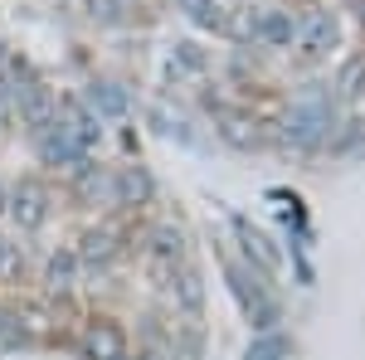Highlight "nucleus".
I'll list each match as a JSON object with an SVG mask.
<instances>
[{
  "mask_svg": "<svg viewBox=\"0 0 365 360\" xmlns=\"http://www.w3.org/2000/svg\"><path fill=\"white\" fill-rule=\"evenodd\" d=\"M10 98H15V108H20V117L29 122V132H44L49 122L58 117V103H54V93L39 83L34 73H15V88H10Z\"/></svg>",
  "mask_w": 365,
  "mask_h": 360,
  "instance_id": "obj_1",
  "label": "nucleus"
},
{
  "mask_svg": "<svg viewBox=\"0 0 365 360\" xmlns=\"http://www.w3.org/2000/svg\"><path fill=\"white\" fill-rule=\"evenodd\" d=\"M292 39H297L302 58H322L331 44H336V20H331V10H307L302 25L292 29Z\"/></svg>",
  "mask_w": 365,
  "mask_h": 360,
  "instance_id": "obj_2",
  "label": "nucleus"
},
{
  "mask_svg": "<svg viewBox=\"0 0 365 360\" xmlns=\"http://www.w3.org/2000/svg\"><path fill=\"white\" fill-rule=\"evenodd\" d=\"M34 137H39V151H44V161H54V166H78V161H83V141L73 137V132H68V127H63V122H49V127H44V132H34Z\"/></svg>",
  "mask_w": 365,
  "mask_h": 360,
  "instance_id": "obj_3",
  "label": "nucleus"
},
{
  "mask_svg": "<svg viewBox=\"0 0 365 360\" xmlns=\"http://www.w3.org/2000/svg\"><path fill=\"white\" fill-rule=\"evenodd\" d=\"M327 132V112L317 108V103H297L292 117H287V137L297 141V146H317Z\"/></svg>",
  "mask_w": 365,
  "mask_h": 360,
  "instance_id": "obj_4",
  "label": "nucleus"
},
{
  "mask_svg": "<svg viewBox=\"0 0 365 360\" xmlns=\"http://www.w3.org/2000/svg\"><path fill=\"white\" fill-rule=\"evenodd\" d=\"M88 356L93 360H127V336L117 322H93L88 326Z\"/></svg>",
  "mask_w": 365,
  "mask_h": 360,
  "instance_id": "obj_5",
  "label": "nucleus"
},
{
  "mask_svg": "<svg viewBox=\"0 0 365 360\" xmlns=\"http://www.w3.org/2000/svg\"><path fill=\"white\" fill-rule=\"evenodd\" d=\"M10 205H15V220H20V229H39V224H44V215H49V200H44V190H39L34 180H25L20 190L10 195Z\"/></svg>",
  "mask_w": 365,
  "mask_h": 360,
  "instance_id": "obj_6",
  "label": "nucleus"
},
{
  "mask_svg": "<svg viewBox=\"0 0 365 360\" xmlns=\"http://www.w3.org/2000/svg\"><path fill=\"white\" fill-rule=\"evenodd\" d=\"M292 29H297V20L282 10H258V20H253V34L263 44H292Z\"/></svg>",
  "mask_w": 365,
  "mask_h": 360,
  "instance_id": "obj_7",
  "label": "nucleus"
},
{
  "mask_svg": "<svg viewBox=\"0 0 365 360\" xmlns=\"http://www.w3.org/2000/svg\"><path fill=\"white\" fill-rule=\"evenodd\" d=\"M78 258H83L88 268H108V263L117 258V234H113V229H98V234H88L83 249H78Z\"/></svg>",
  "mask_w": 365,
  "mask_h": 360,
  "instance_id": "obj_8",
  "label": "nucleus"
},
{
  "mask_svg": "<svg viewBox=\"0 0 365 360\" xmlns=\"http://www.w3.org/2000/svg\"><path fill=\"white\" fill-rule=\"evenodd\" d=\"M341 98L356 108V117H365V58L346 63V73H341Z\"/></svg>",
  "mask_w": 365,
  "mask_h": 360,
  "instance_id": "obj_9",
  "label": "nucleus"
},
{
  "mask_svg": "<svg viewBox=\"0 0 365 360\" xmlns=\"http://www.w3.org/2000/svg\"><path fill=\"white\" fill-rule=\"evenodd\" d=\"M170 282H175V292H180V307H185V312H200V307H205V287H200L195 268H180V277H170Z\"/></svg>",
  "mask_w": 365,
  "mask_h": 360,
  "instance_id": "obj_10",
  "label": "nucleus"
},
{
  "mask_svg": "<svg viewBox=\"0 0 365 360\" xmlns=\"http://www.w3.org/2000/svg\"><path fill=\"white\" fill-rule=\"evenodd\" d=\"M93 108H103L108 117H122L127 112V93L113 83H93Z\"/></svg>",
  "mask_w": 365,
  "mask_h": 360,
  "instance_id": "obj_11",
  "label": "nucleus"
},
{
  "mask_svg": "<svg viewBox=\"0 0 365 360\" xmlns=\"http://www.w3.org/2000/svg\"><path fill=\"white\" fill-rule=\"evenodd\" d=\"M239 234H244V244H249V253L263 263V268H278V253L268 249V239L258 234V229H249V224H239Z\"/></svg>",
  "mask_w": 365,
  "mask_h": 360,
  "instance_id": "obj_12",
  "label": "nucleus"
},
{
  "mask_svg": "<svg viewBox=\"0 0 365 360\" xmlns=\"http://www.w3.org/2000/svg\"><path fill=\"white\" fill-rule=\"evenodd\" d=\"M185 5H190V20H195V25H210V29L225 25V15H220L215 0H185Z\"/></svg>",
  "mask_w": 365,
  "mask_h": 360,
  "instance_id": "obj_13",
  "label": "nucleus"
},
{
  "mask_svg": "<svg viewBox=\"0 0 365 360\" xmlns=\"http://www.w3.org/2000/svg\"><path fill=\"white\" fill-rule=\"evenodd\" d=\"M249 360H287V346H282V336H263L258 346L249 351Z\"/></svg>",
  "mask_w": 365,
  "mask_h": 360,
  "instance_id": "obj_14",
  "label": "nucleus"
},
{
  "mask_svg": "<svg viewBox=\"0 0 365 360\" xmlns=\"http://www.w3.org/2000/svg\"><path fill=\"white\" fill-rule=\"evenodd\" d=\"M15 268H20V253H15V244H5V239H0V277H10Z\"/></svg>",
  "mask_w": 365,
  "mask_h": 360,
  "instance_id": "obj_15",
  "label": "nucleus"
},
{
  "mask_svg": "<svg viewBox=\"0 0 365 360\" xmlns=\"http://www.w3.org/2000/svg\"><path fill=\"white\" fill-rule=\"evenodd\" d=\"M0 336H5V312H0Z\"/></svg>",
  "mask_w": 365,
  "mask_h": 360,
  "instance_id": "obj_16",
  "label": "nucleus"
},
{
  "mask_svg": "<svg viewBox=\"0 0 365 360\" xmlns=\"http://www.w3.org/2000/svg\"><path fill=\"white\" fill-rule=\"evenodd\" d=\"M0 210H5V200H0Z\"/></svg>",
  "mask_w": 365,
  "mask_h": 360,
  "instance_id": "obj_17",
  "label": "nucleus"
}]
</instances>
